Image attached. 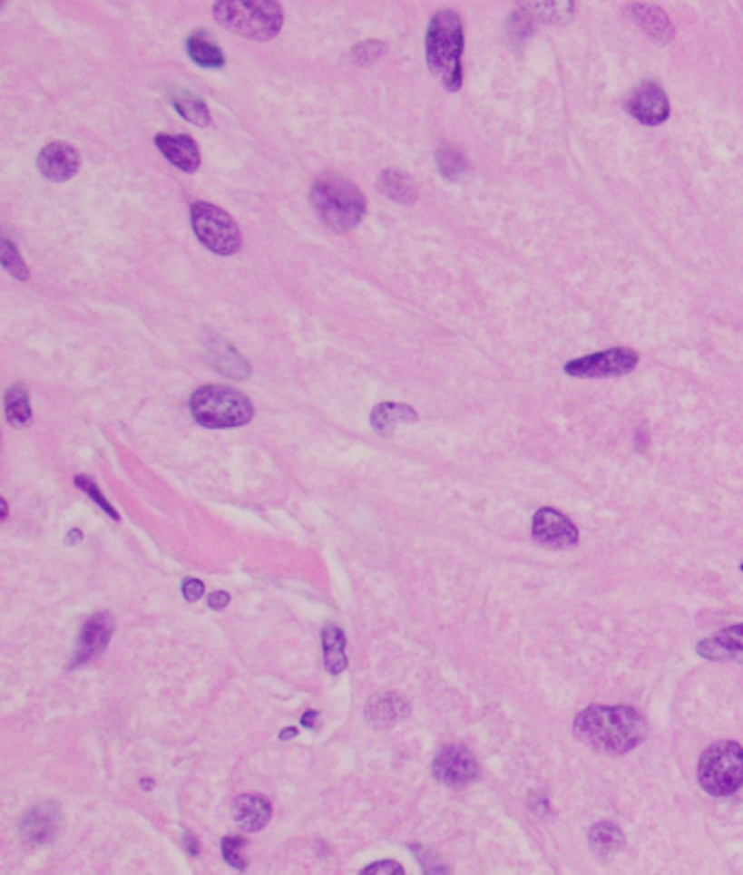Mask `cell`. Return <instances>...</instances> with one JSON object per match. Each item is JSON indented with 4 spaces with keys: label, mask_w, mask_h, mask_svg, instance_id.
I'll use <instances>...</instances> for the list:
<instances>
[{
    "label": "cell",
    "mask_w": 743,
    "mask_h": 875,
    "mask_svg": "<svg viewBox=\"0 0 743 875\" xmlns=\"http://www.w3.org/2000/svg\"><path fill=\"white\" fill-rule=\"evenodd\" d=\"M580 741L604 753H626L643 743L645 719L631 705H591L573 723Z\"/></svg>",
    "instance_id": "6da1fadb"
},
{
    "label": "cell",
    "mask_w": 743,
    "mask_h": 875,
    "mask_svg": "<svg viewBox=\"0 0 743 875\" xmlns=\"http://www.w3.org/2000/svg\"><path fill=\"white\" fill-rule=\"evenodd\" d=\"M463 20L452 9H443L434 15L427 26L425 55L427 66L449 92H458L463 85Z\"/></svg>",
    "instance_id": "7a4b0ae2"
},
{
    "label": "cell",
    "mask_w": 743,
    "mask_h": 875,
    "mask_svg": "<svg viewBox=\"0 0 743 875\" xmlns=\"http://www.w3.org/2000/svg\"><path fill=\"white\" fill-rule=\"evenodd\" d=\"M310 200L323 225L336 233L351 231L367 214V200L360 188L338 172H323L312 183Z\"/></svg>",
    "instance_id": "3957f363"
},
{
    "label": "cell",
    "mask_w": 743,
    "mask_h": 875,
    "mask_svg": "<svg viewBox=\"0 0 743 875\" xmlns=\"http://www.w3.org/2000/svg\"><path fill=\"white\" fill-rule=\"evenodd\" d=\"M190 412L194 421L203 427H242L251 423L253 403L240 390L225 388V385H200L190 396Z\"/></svg>",
    "instance_id": "277c9868"
},
{
    "label": "cell",
    "mask_w": 743,
    "mask_h": 875,
    "mask_svg": "<svg viewBox=\"0 0 743 875\" xmlns=\"http://www.w3.org/2000/svg\"><path fill=\"white\" fill-rule=\"evenodd\" d=\"M214 18L222 26L251 40H270L281 31L284 12L275 0H219Z\"/></svg>",
    "instance_id": "5b68a950"
},
{
    "label": "cell",
    "mask_w": 743,
    "mask_h": 875,
    "mask_svg": "<svg viewBox=\"0 0 743 875\" xmlns=\"http://www.w3.org/2000/svg\"><path fill=\"white\" fill-rule=\"evenodd\" d=\"M699 786L713 797L732 795L743 786V747L735 741L710 744L698 764Z\"/></svg>",
    "instance_id": "8992f818"
},
{
    "label": "cell",
    "mask_w": 743,
    "mask_h": 875,
    "mask_svg": "<svg viewBox=\"0 0 743 875\" xmlns=\"http://www.w3.org/2000/svg\"><path fill=\"white\" fill-rule=\"evenodd\" d=\"M190 222L205 248L219 255H233L240 248V229L227 211L211 203H194Z\"/></svg>",
    "instance_id": "52a82bcc"
},
{
    "label": "cell",
    "mask_w": 743,
    "mask_h": 875,
    "mask_svg": "<svg viewBox=\"0 0 743 875\" xmlns=\"http://www.w3.org/2000/svg\"><path fill=\"white\" fill-rule=\"evenodd\" d=\"M639 364L637 351L628 349V346H617V349L591 353V355L578 357L565 364V373L572 377H620L634 371Z\"/></svg>",
    "instance_id": "ba28073f"
},
{
    "label": "cell",
    "mask_w": 743,
    "mask_h": 875,
    "mask_svg": "<svg viewBox=\"0 0 743 875\" xmlns=\"http://www.w3.org/2000/svg\"><path fill=\"white\" fill-rule=\"evenodd\" d=\"M434 775L447 786H469L474 784L480 775V766H477L474 753L463 744H449L441 753L434 758Z\"/></svg>",
    "instance_id": "9c48e42d"
},
{
    "label": "cell",
    "mask_w": 743,
    "mask_h": 875,
    "mask_svg": "<svg viewBox=\"0 0 743 875\" xmlns=\"http://www.w3.org/2000/svg\"><path fill=\"white\" fill-rule=\"evenodd\" d=\"M533 538L539 545L565 549L578 545V527L554 508H541L533 519Z\"/></svg>",
    "instance_id": "30bf717a"
},
{
    "label": "cell",
    "mask_w": 743,
    "mask_h": 875,
    "mask_svg": "<svg viewBox=\"0 0 743 875\" xmlns=\"http://www.w3.org/2000/svg\"><path fill=\"white\" fill-rule=\"evenodd\" d=\"M628 112L639 122L656 127V124L665 122L670 118V101H667V94L659 83L648 81L632 94L631 102H628Z\"/></svg>",
    "instance_id": "8fae6325"
},
{
    "label": "cell",
    "mask_w": 743,
    "mask_h": 875,
    "mask_svg": "<svg viewBox=\"0 0 743 875\" xmlns=\"http://www.w3.org/2000/svg\"><path fill=\"white\" fill-rule=\"evenodd\" d=\"M113 632V618L110 612H99L90 618L88 623L83 625L77 643V651H74L73 662L70 666H79L85 665V662L94 660L96 656L105 649L107 643H110Z\"/></svg>",
    "instance_id": "7c38bea8"
},
{
    "label": "cell",
    "mask_w": 743,
    "mask_h": 875,
    "mask_svg": "<svg viewBox=\"0 0 743 875\" xmlns=\"http://www.w3.org/2000/svg\"><path fill=\"white\" fill-rule=\"evenodd\" d=\"M81 160L77 149L66 142H51L37 157V168L51 181H68L79 172Z\"/></svg>",
    "instance_id": "4fadbf2b"
},
{
    "label": "cell",
    "mask_w": 743,
    "mask_h": 875,
    "mask_svg": "<svg viewBox=\"0 0 743 875\" xmlns=\"http://www.w3.org/2000/svg\"><path fill=\"white\" fill-rule=\"evenodd\" d=\"M155 146L161 151V155L177 166L183 172H194L200 166V153L199 146L188 135H172V133H160L155 135Z\"/></svg>",
    "instance_id": "5bb4252c"
},
{
    "label": "cell",
    "mask_w": 743,
    "mask_h": 875,
    "mask_svg": "<svg viewBox=\"0 0 743 875\" xmlns=\"http://www.w3.org/2000/svg\"><path fill=\"white\" fill-rule=\"evenodd\" d=\"M698 654L709 660H728V657L743 654V625H732L721 629L718 636L702 640L698 645Z\"/></svg>",
    "instance_id": "9a60e30c"
},
{
    "label": "cell",
    "mask_w": 743,
    "mask_h": 875,
    "mask_svg": "<svg viewBox=\"0 0 743 875\" xmlns=\"http://www.w3.org/2000/svg\"><path fill=\"white\" fill-rule=\"evenodd\" d=\"M233 817L238 825L247 831H258L269 823L270 819V803L267 797L259 795H244L236 799L233 806Z\"/></svg>",
    "instance_id": "2e32d148"
},
{
    "label": "cell",
    "mask_w": 743,
    "mask_h": 875,
    "mask_svg": "<svg viewBox=\"0 0 743 875\" xmlns=\"http://www.w3.org/2000/svg\"><path fill=\"white\" fill-rule=\"evenodd\" d=\"M57 828V810L51 803H42L37 806L23 823V834L31 842H44L55 836Z\"/></svg>",
    "instance_id": "e0dca14e"
},
{
    "label": "cell",
    "mask_w": 743,
    "mask_h": 875,
    "mask_svg": "<svg viewBox=\"0 0 743 875\" xmlns=\"http://www.w3.org/2000/svg\"><path fill=\"white\" fill-rule=\"evenodd\" d=\"M377 188L382 190L388 199L397 200V203H404V205L415 203V200L419 199V188H416V183L412 181L410 175H406V172L401 170L382 172V175H379Z\"/></svg>",
    "instance_id": "ac0fdd59"
},
{
    "label": "cell",
    "mask_w": 743,
    "mask_h": 875,
    "mask_svg": "<svg viewBox=\"0 0 743 875\" xmlns=\"http://www.w3.org/2000/svg\"><path fill=\"white\" fill-rule=\"evenodd\" d=\"M631 12L637 15L639 23L648 29V34L654 35L659 42H670L671 37H674V26H671L670 18H667L665 12H660L659 7H654V5H631Z\"/></svg>",
    "instance_id": "d6986e66"
},
{
    "label": "cell",
    "mask_w": 743,
    "mask_h": 875,
    "mask_svg": "<svg viewBox=\"0 0 743 875\" xmlns=\"http://www.w3.org/2000/svg\"><path fill=\"white\" fill-rule=\"evenodd\" d=\"M589 842L591 850H593L598 856L606 858L611 853L620 851L623 845H626V839H623V831L617 828L615 823L611 821H601V823H595L589 831Z\"/></svg>",
    "instance_id": "ffe728a7"
},
{
    "label": "cell",
    "mask_w": 743,
    "mask_h": 875,
    "mask_svg": "<svg viewBox=\"0 0 743 875\" xmlns=\"http://www.w3.org/2000/svg\"><path fill=\"white\" fill-rule=\"evenodd\" d=\"M416 421H419V414H416L410 405H404V403H379L371 414L373 427H376L379 433H390L397 423H416Z\"/></svg>",
    "instance_id": "44dd1931"
},
{
    "label": "cell",
    "mask_w": 743,
    "mask_h": 875,
    "mask_svg": "<svg viewBox=\"0 0 743 875\" xmlns=\"http://www.w3.org/2000/svg\"><path fill=\"white\" fill-rule=\"evenodd\" d=\"M171 101L175 105V110L181 113V118H186L188 122L197 124V127H210L211 116L208 105L194 96L192 92L188 90H172L171 92Z\"/></svg>",
    "instance_id": "7402d4cb"
},
{
    "label": "cell",
    "mask_w": 743,
    "mask_h": 875,
    "mask_svg": "<svg viewBox=\"0 0 743 875\" xmlns=\"http://www.w3.org/2000/svg\"><path fill=\"white\" fill-rule=\"evenodd\" d=\"M188 55L192 62H197L203 68H222L225 66V55L214 42L203 35H190L188 37Z\"/></svg>",
    "instance_id": "603a6c76"
},
{
    "label": "cell",
    "mask_w": 743,
    "mask_h": 875,
    "mask_svg": "<svg viewBox=\"0 0 743 875\" xmlns=\"http://www.w3.org/2000/svg\"><path fill=\"white\" fill-rule=\"evenodd\" d=\"M5 414L12 425H26L31 421L29 393L24 385H12L5 394Z\"/></svg>",
    "instance_id": "cb8c5ba5"
},
{
    "label": "cell",
    "mask_w": 743,
    "mask_h": 875,
    "mask_svg": "<svg viewBox=\"0 0 743 875\" xmlns=\"http://www.w3.org/2000/svg\"><path fill=\"white\" fill-rule=\"evenodd\" d=\"M323 647H325V665L329 673H340L347 666V654H345V634L338 627H328L323 634Z\"/></svg>",
    "instance_id": "d4e9b609"
},
{
    "label": "cell",
    "mask_w": 743,
    "mask_h": 875,
    "mask_svg": "<svg viewBox=\"0 0 743 875\" xmlns=\"http://www.w3.org/2000/svg\"><path fill=\"white\" fill-rule=\"evenodd\" d=\"M436 161H438V170H441V175L445 179H449V181H455V179H460L466 172L464 155L460 153L458 149H454V146H447V144L441 146V149H438Z\"/></svg>",
    "instance_id": "484cf974"
},
{
    "label": "cell",
    "mask_w": 743,
    "mask_h": 875,
    "mask_svg": "<svg viewBox=\"0 0 743 875\" xmlns=\"http://www.w3.org/2000/svg\"><path fill=\"white\" fill-rule=\"evenodd\" d=\"M3 264H5V268H7L9 273L15 277V279H20V281L29 279V268H26L24 259L20 258L18 248H15L14 244L7 240V238H3Z\"/></svg>",
    "instance_id": "4316f807"
},
{
    "label": "cell",
    "mask_w": 743,
    "mask_h": 875,
    "mask_svg": "<svg viewBox=\"0 0 743 875\" xmlns=\"http://www.w3.org/2000/svg\"><path fill=\"white\" fill-rule=\"evenodd\" d=\"M412 851L419 856V862H421L423 873H425V875H449L447 864H445L438 856H434L432 851H427L425 847L412 845Z\"/></svg>",
    "instance_id": "83f0119b"
},
{
    "label": "cell",
    "mask_w": 743,
    "mask_h": 875,
    "mask_svg": "<svg viewBox=\"0 0 743 875\" xmlns=\"http://www.w3.org/2000/svg\"><path fill=\"white\" fill-rule=\"evenodd\" d=\"M244 841L240 836H230V839H222V856L225 860L236 869H247V860H244L242 853Z\"/></svg>",
    "instance_id": "f1b7e54d"
},
{
    "label": "cell",
    "mask_w": 743,
    "mask_h": 875,
    "mask_svg": "<svg viewBox=\"0 0 743 875\" xmlns=\"http://www.w3.org/2000/svg\"><path fill=\"white\" fill-rule=\"evenodd\" d=\"M399 716H404V712H401V699L390 701V697H386V699L376 701V704L371 705V719L373 721H376V719L397 721Z\"/></svg>",
    "instance_id": "f546056e"
},
{
    "label": "cell",
    "mask_w": 743,
    "mask_h": 875,
    "mask_svg": "<svg viewBox=\"0 0 743 875\" xmlns=\"http://www.w3.org/2000/svg\"><path fill=\"white\" fill-rule=\"evenodd\" d=\"M77 486H79V488H81V491H83L85 494H88V497H92V499H94V501H96V503H99V505H101V508H103V510H105V512H107V514H110V516H112V519H113V520H118V514H116V510H113V508H112V505H110V503H107V501H105V497H103V494H101V491H99V488H96V486H94V481H92V480H88V477H83V475H79V477H77Z\"/></svg>",
    "instance_id": "4dcf8cb0"
},
{
    "label": "cell",
    "mask_w": 743,
    "mask_h": 875,
    "mask_svg": "<svg viewBox=\"0 0 743 875\" xmlns=\"http://www.w3.org/2000/svg\"><path fill=\"white\" fill-rule=\"evenodd\" d=\"M382 51H384V46L379 44V42L371 40V42H365V44L356 46L354 57H356L360 63H367V62H373V59H377V55H379V53H382Z\"/></svg>",
    "instance_id": "1f68e13d"
},
{
    "label": "cell",
    "mask_w": 743,
    "mask_h": 875,
    "mask_svg": "<svg viewBox=\"0 0 743 875\" xmlns=\"http://www.w3.org/2000/svg\"><path fill=\"white\" fill-rule=\"evenodd\" d=\"M360 875H404V869H401L399 862L384 860V862H376V864H371V867H367Z\"/></svg>",
    "instance_id": "d6a6232c"
},
{
    "label": "cell",
    "mask_w": 743,
    "mask_h": 875,
    "mask_svg": "<svg viewBox=\"0 0 743 875\" xmlns=\"http://www.w3.org/2000/svg\"><path fill=\"white\" fill-rule=\"evenodd\" d=\"M203 592H205V586L200 584L199 579L183 581V597H186L188 601H199L200 597H203Z\"/></svg>",
    "instance_id": "836d02e7"
},
{
    "label": "cell",
    "mask_w": 743,
    "mask_h": 875,
    "mask_svg": "<svg viewBox=\"0 0 743 875\" xmlns=\"http://www.w3.org/2000/svg\"><path fill=\"white\" fill-rule=\"evenodd\" d=\"M230 603V595L227 592H214V595L210 597V608L211 610H222V608Z\"/></svg>",
    "instance_id": "e575fe53"
},
{
    "label": "cell",
    "mask_w": 743,
    "mask_h": 875,
    "mask_svg": "<svg viewBox=\"0 0 743 875\" xmlns=\"http://www.w3.org/2000/svg\"><path fill=\"white\" fill-rule=\"evenodd\" d=\"M317 719H318V712H306V715H303V721H301V723H303V725H306V727H314V725H317Z\"/></svg>",
    "instance_id": "d590c367"
},
{
    "label": "cell",
    "mask_w": 743,
    "mask_h": 875,
    "mask_svg": "<svg viewBox=\"0 0 743 875\" xmlns=\"http://www.w3.org/2000/svg\"><path fill=\"white\" fill-rule=\"evenodd\" d=\"M186 845H188V851L192 853V856H197V853H199V845H197V839H194V836L186 834Z\"/></svg>",
    "instance_id": "8d00e7d4"
},
{
    "label": "cell",
    "mask_w": 743,
    "mask_h": 875,
    "mask_svg": "<svg viewBox=\"0 0 743 875\" xmlns=\"http://www.w3.org/2000/svg\"><path fill=\"white\" fill-rule=\"evenodd\" d=\"M79 540H81L79 531H73V536H68V542H79Z\"/></svg>",
    "instance_id": "74e56055"
},
{
    "label": "cell",
    "mask_w": 743,
    "mask_h": 875,
    "mask_svg": "<svg viewBox=\"0 0 743 875\" xmlns=\"http://www.w3.org/2000/svg\"><path fill=\"white\" fill-rule=\"evenodd\" d=\"M292 734H297V730H286L284 734H281V738H290Z\"/></svg>",
    "instance_id": "f35d334b"
},
{
    "label": "cell",
    "mask_w": 743,
    "mask_h": 875,
    "mask_svg": "<svg viewBox=\"0 0 743 875\" xmlns=\"http://www.w3.org/2000/svg\"><path fill=\"white\" fill-rule=\"evenodd\" d=\"M741 570H743V562H741Z\"/></svg>",
    "instance_id": "ab89813d"
}]
</instances>
